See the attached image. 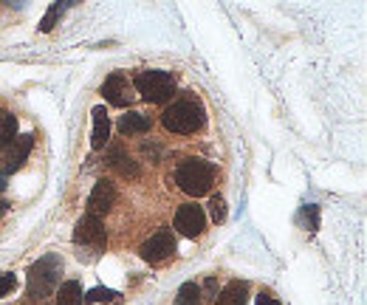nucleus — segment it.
Listing matches in <instances>:
<instances>
[{
  "instance_id": "obj_1",
  "label": "nucleus",
  "mask_w": 367,
  "mask_h": 305,
  "mask_svg": "<svg viewBox=\"0 0 367 305\" xmlns=\"http://www.w3.org/2000/svg\"><path fill=\"white\" fill-rule=\"evenodd\" d=\"M63 274V257L60 254H43L31 269H29V303H43L57 291Z\"/></svg>"
},
{
  "instance_id": "obj_2",
  "label": "nucleus",
  "mask_w": 367,
  "mask_h": 305,
  "mask_svg": "<svg viewBox=\"0 0 367 305\" xmlns=\"http://www.w3.org/2000/svg\"><path fill=\"white\" fill-rule=\"evenodd\" d=\"M175 184H178L181 192H187L192 198H201L215 184V167L204 158H184L175 170Z\"/></svg>"
},
{
  "instance_id": "obj_3",
  "label": "nucleus",
  "mask_w": 367,
  "mask_h": 305,
  "mask_svg": "<svg viewBox=\"0 0 367 305\" xmlns=\"http://www.w3.org/2000/svg\"><path fill=\"white\" fill-rule=\"evenodd\" d=\"M161 125L170 130V133H178V136H190L195 130L204 128V108L198 99H181V102H172L164 113H161Z\"/></svg>"
},
{
  "instance_id": "obj_4",
  "label": "nucleus",
  "mask_w": 367,
  "mask_h": 305,
  "mask_svg": "<svg viewBox=\"0 0 367 305\" xmlns=\"http://www.w3.org/2000/svg\"><path fill=\"white\" fill-rule=\"evenodd\" d=\"M133 88L142 93V99L153 102V105H161L175 93V79L167 71H142L133 79Z\"/></svg>"
},
{
  "instance_id": "obj_5",
  "label": "nucleus",
  "mask_w": 367,
  "mask_h": 305,
  "mask_svg": "<svg viewBox=\"0 0 367 305\" xmlns=\"http://www.w3.org/2000/svg\"><path fill=\"white\" fill-rule=\"evenodd\" d=\"M73 243L76 246H91V249H105L108 246V234H105L102 221L93 218V215L79 218L76 227H73Z\"/></svg>"
},
{
  "instance_id": "obj_6",
  "label": "nucleus",
  "mask_w": 367,
  "mask_h": 305,
  "mask_svg": "<svg viewBox=\"0 0 367 305\" xmlns=\"http://www.w3.org/2000/svg\"><path fill=\"white\" fill-rule=\"evenodd\" d=\"M139 252H142V257H145L147 263H161V260L172 257V252H175V237H172L170 229H158L153 237H147L145 243H142Z\"/></svg>"
},
{
  "instance_id": "obj_7",
  "label": "nucleus",
  "mask_w": 367,
  "mask_h": 305,
  "mask_svg": "<svg viewBox=\"0 0 367 305\" xmlns=\"http://www.w3.org/2000/svg\"><path fill=\"white\" fill-rule=\"evenodd\" d=\"M175 229L184 234V237H201L204 229H207V215L198 204H184L178 207L175 212Z\"/></svg>"
},
{
  "instance_id": "obj_8",
  "label": "nucleus",
  "mask_w": 367,
  "mask_h": 305,
  "mask_svg": "<svg viewBox=\"0 0 367 305\" xmlns=\"http://www.w3.org/2000/svg\"><path fill=\"white\" fill-rule=\"evenodd\" d=\"M116 204V187L108 181V178H99L88 195V215L99 218V215H108L110 207Z\"/></svg>"
},
{
  "instance_id": "obj_9",
  "label": "nucleus",
  "mask_w": 367,
  "mask_h": 305,
  "mask_svg": "<svg viewBox=\"0 0 367 305\" xmlns=\"http://www.w3.org/2000/svg\"><path fill=\"white\" fill-rule=\"evenodd\" d=\"M102 96L116 108H128L133 102V85L125 74H110L102 85Z\"/></svg>"
},
{
  "instance_id": "obj_10",
  "label": "nucleus",
  "mask_w": 367,
  "mask_h": 305,
  "mask_svg": "<svg viewBox=\"0 0 367 305\" xmlns=\"http://www.w3.org/2000/svg\"><path fill=\"white\" fill-rule=\"evenodd\" d=\"M34 148V136L31 133H23V136H17L14 139V145L9 148V155H6V175L9 172H17L23 164H26V158H29V152Z\"/></svg>"
},
{
  "instance_id": "obj_11",
  "label": "nucleus",
  "mask_w": 367,
  "mask_h": 305,
  "mask_svg": "<svg viewBox=\"0 0 367 305\" xmlns=\"http://www.w3.org/2000/svg\"><path fill=\"white\" fill-rule=\"evenodd\" d=\"M93 133H91V148L93 150H102L105 145H108V139H110V119H108V110H105V105H99V108H93Z\"/></svg>"
},
{
  "instance_id": "obj_12",
  "label": "nucleus",
  "mask_w": 367,
  "mask_h": 305,
  "mask_svg": "<svg viewBox=\"0 0 367 305\" xmlns=\"http://www.w3.org/2000/svg\"><path fill=\"white\" fill-rule=\"evenodd\" d=\"M110 167H113L119 175H125V178H139V175H142L139 164L122 150V148H113V150H110Z\"/></svg>"
},
{
  "instance_id": "obj_13",
  "label": "nucleus",
  "mask_w": 367,
  "mask_h": 305,
  "mask_svg": "<svg viewBox=\"0 0 367 305\" xmlns=\"http://www.w3.org/2000/svg\"><path fill=\"white\" fill-rule=\"evenodd\" d=\"M147 130H150V119H147L145 113L130 110V113H125L119 119V133L122 136H139V133H147Z\"/></svg>"
},
{
  "instance_id": "obj_14",
  "label": "nucleus",
  "mask_w": 367,
  "mask_h": 305,
  "mask_svg": "<svg viewBox=\"0 0 367 305\" xmlns=\"http://www.w3.org/2000/svg\"><path fill=\"white\" fill-rule=\"evenodd\" d=\"M246 297H249V286L240 280H232L215 297V305H246Z\"/></svg>"
},
{
  "instance_id": "obj_15",
  "label": "nucleus",
  "mask_w": 367,
  "mask_h": 305,
  "mask_svg": "<svg viewBox=\"0 0 367 305\" xmlns=\"http://www.w3.org/2000/svg\"><path fill=\"white\" fill-rule=\"evenodd\" d=\"M57 305H82V286L76 280H68L57 289Z\"/></svg>"
},
{
  "instance_id": "obj_16",
  "label": "nucleus",
  "mask_w": 367,
  "mask_h": 305,
  "mask_svg": "<svg viewBox=\"0 0 367 305\" xmlns=\"http://www.w3.org/2000/svg\"><path fill=\"white\" fill-rule=\"evenodd\" d=\"M14 139H17V119L11 113H6L0 119V152L9 150L14 145Z\"/></svg>"
},
{
  "instance_id": "obj_17",
  "label": "nucleus",
  "mask_w": 367,
  "mask_h": 305,
  "mask_svg": "<svg viewBox=\"0 0 367 305\" xmlns=\"http://www.w3.org/2000/svg\"><path fill=\"white\" fill-rule=\"evenodd\" d=\"M198 300H201V286L184 283V286L178 289V305H198Z\"/></svg>"
},
{
  "instance_id": "obj_18",
  "label": "nucleus",
  "mask_w": 367,
  "mask_h": 305,
  "mask_svg": "<svg viewBox=\"0 0 367 305\" xmlns=\"http://www.w3.org/2000/svg\"><path fill=\"white\" fill-rule=\"evenodd\" d=\"M82 300L85 303H116L119 300V291H113V289H91Z\"/></svg>"
},
{
  "instance_id": "obj_19",
  "label": "nucleus",
  "mask_w": 367,
  "mask_h": 305,
  "mask_svg": "<svg viewBox=\"0 0 367 305\" xmlns=\"http://www.w3.org/2000/svg\"><path fill=\"white\" fill-rule=\"evenodd\" d=\"M210 210H212V221H215V224H223V221H226V201H223L220 195H212Z\"/></svg>"
},
{
  "instance_id": "obj_20",
  "label": "nucleus",
  "mask_w": 367,
  "mask_h": 305,
  "mask_svg": "<svg viewBox=\"0 0 367 305\" xmlns=\"http://www.w3.org/2000/svg\"><path fill=\"white\" fill-rule=\"evenodd\" d=\"M57 17H60V3H54V6L48 9V14L43 17V26H40V29H43V31H51L54 23H57Z\"/></svg>"
},
{
  "instance_id": "obj_21",
  "label": "nucleus",
  "mask_w": 367,
  "mask_h": 305,
  "mask_svg": "<svg viewBox=\"0 0 367 305\" xmlns=\"http://www.w3.org/2000/svg\"><path fill=\"white\" fill-rule=\"evenodd\" d=\"M14 286H17L14 274H0V297H6L9 291H14Z\"/></svg>"
},
{
  "instance_id": "obj_22",
  "label": "nucleus",
  "mask_w": 367,
  "mask_h": 305,
  "mask_svg": "<svg viewBox=\"0 0 367 305\" xmlns=\"http://www.w3.org/2000/svg\"><path fill=\"white\" fill-rule=\"evenodd\" d=\"M305 218H308V224H311V229L319 227V210H316L314 204H308V210H305Z\"/></svg>"
},
{
  "instance_id": "obj_23",
  "label": "nucleus",
  "mask_w": 367,
  "mask_h": 305,
  "mask_svg": "<svg viewBox=\"0 0 367 305\" xmlns=\"http://www.w3.org/2000/svg\"><path fill=\"white\" fill-rule=\"evenodd\" d=\"M257 305H280V300H274L272 294H260V297H257Z\"/></svg>"
},
{
  "instance_id": "obj_24",
  "label": "nucleus",
  "mask_w": 367,
  "mask_h": 305,
  "mask_svg": "<svg viewBox=\"0 0 367 305\" xmlns=\"http://www.w3.org/2000/svg\"><path fill=\"white\" fill-rule=\"evenodd\" d=\"M6 178H9V175H6V172H3V170H0V192H3V190H6Z\"/></svg>"
},
{
  "instance_id": "obj_25",
  "label": "nucleus",
  "mask_w": 367,
  "mask_h": 305,
  "mask_svg": "<svg viewBox=\"0 0 367 305\" xmlns=\"http://www.w3.org/2000/svg\"><path fill=\"white\" fill-rule=\"evenodd\" d=\"M6 210H9V204H6V201H0V218L6 215Z\"/></svg>"
}]
</instances>
